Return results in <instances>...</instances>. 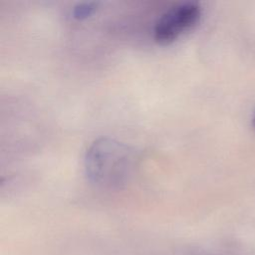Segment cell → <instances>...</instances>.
Here are the masks:
<instances>
[{
    "instance_id": "obj_1",
    "label": "cell",
    "mask_w": 255,
    "mask_h": 255,
    "mask_svg": "<svg viewBox=\"0 0 255 255\" xmlns=\"http://www.w3.org/2000/svg\"><path fill=\"white\" fill-rule=\"evenodd\" d=\"M135 162L133 150L110 137L95 139L87 148L84 167L89 181L105 189H118L131 176Z\"/></svg>"
},
{
    "instance_id": "obj_2",
    "label": "cell",
    "mask_w": 255,
    "mask_h": 255,
    "mask_svg": "<svg viewBox=\"0 0 255 255\" xmlns=\"http://www.w3.org/2000/svg\"><path fill=\"white\" fill-rule=\"evenodd\" d=\"M201 8L195 2L173 5L164 11L155 21L153 38L155 42L166 45L191 30L199 21Z\"/></svg>"
},
{
    "instance_id": "obj_3",
    "label": "cell",
    "mask_w": 255,
    "mask_h": 255,
    "mask_svg": "<svg viewBox=\"0 0 255 255\" xmlns=\"http://www.w3.org/2000/svg\"><path fill=\"white\" fill-rule=\"evenodd\" d=\"M98 2H82L78 3L73 8V17L78 20H83L91 16L98 8Z\"/></svg>"
},
{
    "instance_id": "obj_4",
    "label": "cell",
    "mask_w": 255,
    "mask_h": 255,
    "mask_svg": "<svg viewBox=\"0 0 255 255\" xmlns=\"http://www.w3.org/2000/svg\"><path fill=\"white\" fill-rule=\"evenodd\" d=\"M253 126L255 127V116H254V119H253Z\"/></svg>"
}]
</instances>
